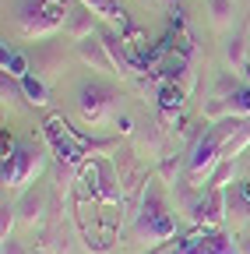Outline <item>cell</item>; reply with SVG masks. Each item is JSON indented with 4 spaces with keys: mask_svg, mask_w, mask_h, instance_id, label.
Segmentation results:
<instances>
[{
    "mask_svg": "<svg viewBox=\"0 0 250 254\" xmlns=\"http://www.w3.org/2000/svg\"><path fill=\"white\" fill-rule=\"evenodd\" d=\"M159 184H162L159 177L148 180L145 198H141L138 212L131 215V226H127L131 240H141V244H148V247L169 244V240L176 237V219H173V208H169V201H166V194H162Z\"/></svg>",
    "mask_w": 250,
    "mask_h": 254,
    "instance_id": "6da1fadb",
    "label": "cell"
},
{
    "mask_svg": "<svg viewBox=\"0 0 250 254\" xmlns=\"http://www.w3.org/2000/svg\"><path fill=\"white\" fill-rule=\"evenodd\" d=\"M71 0H25V4L18 7L14 14V28H18V36L21 39H53L60 28H67V11Z\"/></svg>",
    "mask_w": 250,
    "mask_h": 254,
    "instance_id": "7a4b0ae2",
    "label": "cell"
},
{
    "mask_svg": "<svg viewBox=\"0 0 250 254\" xmlns=\"http://www.w3.org/2000/svg\"><path fill=\"white\" fill-rule=\"evenodd\" d=\"M46 170V148L36 141H14L4 138V166H0V180L7 190H21L25 184H32Z\"/></svg>",
    "mask_w": 250,
    "mask_h": 254,
    "instance_id": "3957f363",
    "label": "cell"
},
{
    "mask_svg": "<svg viewBox=\"0 0 250 254\" xmlns=\"http://www.w3.org/2000/svg\"><path fill=\"white\" fill-rule=\"evenodd\" d=\"M116 103H120V92L113 85H102V81H85L78 88V113L88 127H99L106 120H116Z\"/></svg>",
    "mask_w": 250,
    "mask_h": 254,
    "instance_id": "277c9868",
    "label": "cell"
},
{
    "mask_svg": "<svg viewBox=\"0 0 250 254\" xmlns=\"http://www.w3.org/2000/svg\"><path fill=\"white\" fill-rule=\"evenodd\" d=\"M169 254H240V247H236L233 237H226L222 230L194 226L183 240L169 244Z\"/></svg>",
    "mask_w": 250,
    "mask_h": 254,
    "instance_id": "5b68a950",
    "label": "cell"
},
{
    "mask_svg": "<svg viewBox=\"0 0 250 254\" xmlns=\"http://www.w3.org/2000/svg\"><path fill=\"white\" fill-rule=\"evenodd\" d=\"M229 215V194L226 187H201V198L191 212V222L194 226H208V230H218Z\"/></svg>",
    "mask_w": 250,
    "mask_h": 254,
    "instance_id": "8992f818",
    "label": "cell"
},
{
    "mask_svg": "<svg viewBox=\"0 0 250 254\" xmlns=\"http://www.w3.org/2000/svg\"><path fill=\"white\" fill-rule=\"evenodd\" d=\"M74 50H78V57L88 64L92 71H102V74H113L116 78V67H113V60L106 53V43H102L99 32H96V36H88V39H81V43H74Z\"/></svg>",
    "mask_w": 250,
    "mask_h": 254,
    "instance_id": "52a82bcc",
    "label": "cell"
},
{
    "mask_svg": "<svg viewBox=\"0 0 250 254\" xmlns=\"http://www.w3.org/2000/svg\"><path fill=\"white\" fill-rule=\"evenodd\" d=\"M99 36H102L106 53H109L113 67H116V78H134V74H138V64H134L127 43H123V36H120V32H99Z\"/></svg>",
    "mask_w": 250,
    "mask_h": 254,
    "instance_id": "ba28073f",
    "label": "cell"
},
{
    "mask_svg": "<svg viewBox=\"0 0 250 254\" xmlns=\"http://www.w3.org/2000/svg\"><path fill=\"white\" fill-rule=\"evenodd\" d=\"M28 64H32V74H39V78L64 71V46L60 43H39L36 53H28Z\"/></svg>",
    "mask_w": 250,
    "mask_h": 254,
    "instance_id": "9c48e42d",
    "label": "cell"
},
{
    "mask_svg": "<svg viewBox=\"0 0 250 254\" xmlns=\"http://www.w3.org/2000/svg\"><path fill=\"white\" fill-rule=\"evenodd\" d=\"M46 190H25V198L18 201V219L25 222V226H39L43 222V215H46Z\"/></svg>",
    "mask_w": 250,
    "mask_h": 254,
    "instance_id": "30bf717a",
    "label": "cell"
},
{
    "mask_svg": "<svg viewBox=\"0 0 250 254\" xmlns=\"http://www.w3.org/2000/svg\"><path fill=\"white\" fill-rule=\"evenodd\" d=\"M81 4H85L92 14H99V18H106L109 25H116L120 32H123V28H131V21H127V11L120 7V0H81Z\"/></svg>",
    "mask_w": 250,
    "mask_h": 254,
    "instance_id": "8fae6325",
    "label": "cell"
},
{
    "mask_svg": "<svg viewBox=\"0 0 250 254\" xmlns=\"http://www.w3.org/2000/svg\"><path fill=\"white\" fill-rule=\"evenodd\" d=\"M67 36H71L74 43L96 36V18H92V11H88L85 4H81V11H74V14L67 18Z\"/></svg>",
    "mask_w": 250,
    "mask_h": 254,
    "instance_id": "7c38bea8",
    "label": "cell"
},
{
    "mask_svg": "<svg viewBox=\"0 0 250 254\" xmlns=\"http://www.w3.org/2000/svg\"><path fill=\"white\" fill-rule=\"evenodd\" d=\"M21 92H25V103L28 106H46L50 103V85L39 74H25L21 78Z\"/></svg>",
    "mask_w": 250,
    "mask_h": 254,
    "instance_id": "4fadbf2b",
    "label": "cell"
},
{
    "mask_svg": "<svg viewBox=\"0 0 250 254\" xmlns=\"http://www.w3.org/2000/svg\"><path fill=\"white\" fill-rule=\"evenodd\" d=\"M226 194H229V215L236 212L240 219H250V180L229 184V187H226Z\"/></svg>",
    "mask_w": 250,
    "mask_h": 254,
    "instance_id": "5bb4252c",
    "label": "cell"
},
{
    "mask_svg": "<svg viewBox=\"0 0 250 254\" xmlns=\"http://www.w3.org/2000/svg\"><path fill=\"white\" fill-rule=\"evenodd\" d=\"M0 64H4V74H11V78H18V81H21L25 74H32V64H28V57L18 53V50H7V46H4Z\"/></svg>",
    "mask_w": 250,
    "mask_h": 254,
    "instance_id": "9a60e30c",
    "label": "cell"
},
{
    "mask_svg": "<svg viewBox=\"0 0 250 254\" xmlns=\"http://www.w3.org/2000/svg\"><path fill=\"white\" fill-rule=\"evenodd\" d=\"M138 145H141L148 155L162 159V152H166V134H162V127H155V124H145V131L138 134Z\"/></svg>",
    "mask_w": 250,
    "mask_h": 254,
    "instance_id": "2e32d148",
    "label": "cell"
},
{
    "mask_svg": "<svg viewBox=\"0 0 250 254\" xmlns=\"http://www.w3.org/2000/svg\"><path fill=\"white\" fill-rule=\"evenodd\" d=\"M183 159H187V155H162L159 166H155V177H159L166 187H173V184L183 177Z\"/></svg>",
    "mask_w": 250,
    "mask_h": 254,
    "instance_id": "e0dca14e",
    "label": "cell"
},
{
    "mask_svg": "<svg viewBox=\"0 0 250 254\" xmlns=\"http://www.w3.org/2000/svg\"><path fill=\"white\" fill-rule=\"evenodd\" d=\"M226 60H229L233 74H243V67H247V53H243V32H233V36L226 39Z\"/></svg>",
    "mask_w": 250,
    "mask_h": 254,
    "instance_id": "ac0fdd59",
    "label": "cell"
},
{
    "mask_svg": "<svg viewBox=\"0 0 250 254\" xmlns=\"http://www.w3.org/2000/svg\"><path fill=\"white\" fill-rule=\"evenodd\" d=\"M208 14H211V25L215 28H229L236 7H233V0H208Z\"/></svg>",
    "mask_w": 250,
    "mask_h": 254,
    "instance_id": "d6986e66",
    "label": "cell"
},
{
    "mask_svg": "<svg viewBox=\"0 0 250 254\" xmlns=\"http://www.w3.org/2000/svg\"><path fill=\"white\" fill-rule=\"evenodd\" d=\"M233 177H236V159H222V163H218V170L211 173V180H208L204 187H229Z\"/></svg>",
    "mask_w": 250,
    "mask_h": 254,
    "instance_id": "ffe728a7",
    "label": "cell"
},
{
    "mask_svg": "<svg viewBox=\"0 0 250 254\" xmlns=\"http://www.w3.org/2000/svg\"><path fill=\"white\" fill-rule=\"evenodd\" d=\"M14 219H18V205L4 201V205H0V240H11V226H14Z\"/></svg>",
    "mask_w": 250,
    "mask_h": 254,
    "instance_id": "44dd1931",
    "label": "cell"
},
{
    "mask_svg": "<svg viewBox=\"0 0 250 254\" xmlns=\"http://www.w3.org/2000/svg\"><path fill=\"white\" fill-rule=\"evenodd\" d=\"M116 127H120L123 134H134V120H131L127 113H120V117H116Z\"/></svg>",
    "mask_w": 250,
    "mask_h": 254,
    "instance_id": "7402d4cb",
    "label": "cell"
},
{
    "mask_svg": "<svg viewBox=\"0 0 250 254\" xmlns=\"http://www.w3.org/2000/svg\"><path fill=\"white\" fill-rule=\"evenodd\" d=\"M0 254H28V251H25V247L11 237V240H4V251H0Z\"/></svg>",
    "mask_w": 250,
    "mask_h": 254,
    "instance_id": "603a6c76",
    "label": "cell"
},
{
    "mask_svg": "<svg viewBox=\"0 0 250 254\" xmlns=\"http://www.w3.org/2000/svg\"><path fill=\"white\" fill-rule=\"evenodd\" d=\"M145 254H169V244H159V247H148Z\"/></svg>",
    "mask_w": 250,
    "mask_h": 254,
    "instance_id": "cb8c5ba5",
    "label": "cell"
},
{
    "mask_svg": "<svg viewBox=\"0 0 250 254\" xmlns=\"http://www.w3.org/2000/svg\"><path fill=\"white\" fill-rule=\"evenodd\" d=\"M236 247H240V254H250V237H240V244H236Z\"/></svg>",
    "mask_w": 250,
    "mask_h": 254,
    "instance_id": "d4e9b609",
    "label": "cell"
},
{
    "mask_svg": "<svg viewBox=\"0 0 250 254\" xmlns=\"http://www.w3.org/2000/svg\"><path fill=\"white\" fill-rule=\"evenodd\" d=\"M243 81L250 85V64H247V67H243Z\"/></svg>",
    "mask_w": 250,
    "mask_h": 254,
    "instance_id": "484cf974",
    "label": "cell"
}]
</instances>
